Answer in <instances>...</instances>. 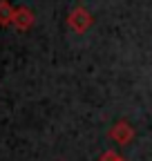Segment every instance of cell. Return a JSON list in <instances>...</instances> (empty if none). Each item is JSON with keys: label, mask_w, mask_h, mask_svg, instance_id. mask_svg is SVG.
Returning <instances> with one entry per match:
<instances>
[{"label": "cell", "mask_w": 152, "mask_h": 161, "mask_svg": "<svg viewBox=\"0 0 152 161\" xmlns=\"http://www.w3.org/2000/svg\"><path fill=\"white\" fill-rule=\"evenodd\" d=\"M117 161H121V159H117Z\"/></svg>", "instance_id": "6da1fadb"}]
</instances>
